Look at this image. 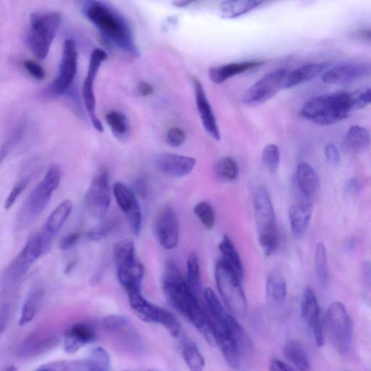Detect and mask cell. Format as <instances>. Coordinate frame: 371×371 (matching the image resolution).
Segmentation results:
<instances>
[{
	"mask_svg": "<svg viewBox=\"0 0 371 371\" xmlns=\"http://www.w3.org/2000/svg\"><path fill=\"white\" fill-rule=\"evenodd\" d=\"M163 289L166 299L173 308L184 316L208 344L215 346L216 342L211 317L202 309L196 293L172 262L165 267Z\"/></svg>",
	"mask_w": 371,
	"mask_h": 371,
	"instance_id": "obj_1",
	"label": "cell"
},
{
	"mask_svg": "<svg viewBox=\"0 0 371 371\" xmlns=\"http://www.w3.org/2000/svg\"><path fill=\"white\" fill-rule=\"evenodd\" d=\"M359 94L360 92L337 93L313 97L303 106L301 117L321 125L339 123L347 119L352 110L365 107Z\"/></svg>",
	"mask_w": 371,
	"mask_h": 371,
	"instance_id": "obj_2",
	"label": "cell"
},
{
	"mask_svg": "<svg viewBox=\"0 0 371 371\" xmlns=\"http://www.w3.org/2000/svg\"><path fill=\"white\" fill-rule=\"evenodd\" d=\"M86 12L105 39L128 53L138 54L130 25L119 12L101 2L89 4Z\"/></svg>",
	"mask_w": 371,
	"mask_h": 371,
	"instance_id": "obj_3",
	"label": "cell"
},
{
	"mask_svg": "<svg viewBox=\"0 0 371 371\" xmlns=\"http://www.w3.org/2000/svg\"><path fill=\"white\" fill-rule=\"evenodd\" d=\"M61 176L60 166L51 165L43 180L32 191L23 204L18 217L21 226L31 225L42 215L59 187Z\"/></svg>",
	"mask_w": 371,
	"mask_h": 371,
	"instance_id": "obj_4",
	"label": "cell"
},
{
	"mask_svg": "<svg viewBox=\"0 0 371 371\" xmlns=\"http://www.w3.org/2000/svg\"><path fill=\"white\" fill-rule=\"evenodd\" d=\"M253 209L260 246L266 255H271L278 244L276 217L270 193L263 186L255 191Z\"/></svg>",
	"mask_w": 371,
	"mask_h": 371,
	"instance_id": "obj_5",
	"label": "cell"
},
{
	"mask_svg": "<svg viewBox=\"0 0 371 371\" xmlns=\"http://www.w3.org/2000/svg\"><path fill=\"white\" fill-rule=\"evenodd\" d=\"M117 277L128 294L142 289L145 268L137 258L134 243L131 239H123L113 248Z\"/></svg>",
	"mask_w": 371,
	"mask_h": 371,
	"instance_id": "obj_6",
	"label": "cell"
},
{
	"mask_svg": "<svg viewBox=\"0 0 371 371\" xmlns=\"http://www.w3.org/2000/svg\"><path fill=\"white\" fill-rule=\"evenodd\" d=\"M62 18L58 12H36L30 16L27 43L33 55L45 60L60 27Z\"/></svg>",
	"mask_w": 371,
	"mask_h": 371,
	"instance_id": "obj_7",
	"label": "cell"
},
{
	"mask_svg": "<svg viewBox=\"0 0 371 371\" xmlns=\"http://www.w3.org/2000/svg\"><path fill=\"white\" fill-rule=\"evenodd\" d=\"M215 277L217 287L228 309L239 317L246 315L248 303L241 279L221 260L216 265Z\"/></svg>",
	"mask_w": 371,
	"mask_h": 371,
	"instance_id": "obj_8",
	"label": "cell"
},
{
	"mask_svg": "<svg viewBox=\"0 0 371 371\" xmlns=\"http://www.w3.org/2000/svg\"><path fill=\"white\" fill-rule=\"evenodd\" d=\"M78 58L75 43L71 39L67 40L63 45L58 75L52 83L43 89L42 97L56 99L68 93L77 73Z\"/></svg>",
	"mask_w": 371,
	"mask_h": 371,
	"instance_id": "obj_9",
	"label": "cell"
},
{
	"mask_svg": "<svg viewBox=\"0 0 371 371\" xmlns=\"http://www.w3.org/2000/svg\"><path fill=\"white\" fill-rule=\"evenodd\" d=\"M128 296L132 310L142 321L163 326L173 337L180 335L181 324L171 313L149 302L142 291Z\"/></svg>",
	"mask_w": 371,
	"mask_h": 371,
	"instance_id": "obj_10",
	"label": "cell"
},
{
	"mask_svg": "<svg viewBox=\"0 0 371 371\" xmlns=\"http://www.w3.org/2000/svg\"><path fill=\"white\" fill-rule=\"evenodd\" d=\"M108 335L128 353L139 355L144 351V342L130 320L119 315H109L104 319Z\"/></svg>",
	"mask_w": 371,
	"mask_h": 371,
	"instance_id": "obj_11",
	"label": "cell"
},
{
	"mask_svg": "<svg viewBox=\"0 0 371 371\" xmlns=\"http://www.w3.org/2000/svg\"><path fill=\"white\" fill-rule=\"evenodd\" d=\"M45 252L40 234L34 235L16 257L5 268L3 275V283L7 286L17 283Z\"/></svg>",
	"mask_w": 371,
	"mask_h": 371,
	"instance_id": "obj_12",
	"label": "cell"
},
{
	"mask_svg": "<svg viewBox=\"0 0 371 371\" xmlns=\"http://www.w3.org/2000/svg\"><path fill=\"white\" fill-rule=\"evenodd\" d=\"M288 74V71L284 69L266 74L247 89L242 97L243 102L250 106L265 104L285 88Z\"/></svg>",
	"mask_w": 371,
	"mask_h": 371,
	"instance_id": "obj_13",
	"label": "cell"
},
{
	"mask_svg": "<svg viewBox=\"0 0 371 371\" xmlns=\"http://www.w3.org/2000/svg\"><path fill=\"white\" fill-rule=\"evenodd\" d=\"M107 58L108 55L104 49L97 48L93 51L82 88L84 104L88 117L95 129L101 133L104 132V127L97 116L95 83L101 63Z\"/></svg>",
	"mask_w": 371,
	"mask_h": 371,
	"instance_id": "obj_14",
	"label": "cell"
},
{
	"mask_svg": "<svg viewBox=\"0 0 371 371\" xmlns=\"http://www.w3.org/2000/svg\"><path fill=\"white\" fill-rule=\"evenodd\" d=\"M326 320L336 346L342 352H346L353 337L352 323L346 308L339 302L332 303L327 311Z\"/></svg>",
	"mask_w": 371,
	"mask_h": 371,
	"instance_id": "obj_15",
	"label": "cell"
},
{
	"mask_svg": "<svg viewBox=\"0 0 371 371\" xmlns=\"http://www.w3.org/2000/svg\"><path fill=\"white\" fill-rule=\"evenodd\" d=\"M111 202L108 171L102 168L95 176L85 196L87 211L97 219L104 217Z\"/></svg>",
	"mask_w": 371,
	"mask_h": 371,
	"instance_id": "obj_16",
	"label": "cell"
},
{
	"mask_svg": "<svg viewBox=\"0 0 371 371\" xmlns=\"http://www.w3.org/2000/svg\"><path fill=\"white\" fill-rule=\"evenodd\" d=\"M113 195L121 211L129 222L133 232L138 235L143 224V213L134 191L122 182L113 186Z\"/></svg>",
	"mask_w": 371,
	"mask_h": 371,
	"instance_id": "obj_17",
	"label": "cell"
},
{
	"mask_svg": "<svg viewBox=\"0 0 371 371\" xmlns=\"http://www.w3.org/2000/svg\"><path fill=\"white\" fill-rule=\"evenodd\" d=\"M60 341V337L54 332L38 331L17 344L14 349V353L22 359H28L53 349Z\"/></svg>",
	"mask_w": 371,
	"mask_h": 371,
	"instance_id": "obj_18",
	"label": "cell"
},
{
	"mask_svg": "<svg viewBox=\"0 0 371 371\" xmlns=\"http://www.w3.org/2000/svg\"><path fill=\"white\" fill-rule=\"evenodd\" d=\"M301 313L303 321L313 332L318 346L322 347L324 344L323 318L316 294L311 287H307L304 291Z\"/></svg>",
	"mask_w": 371,
	"mask_h": 371,
	"instance_id": "obj_19",
	"label": "cell"
},
{
	"mask_svg": "<svg viewBox=\"0 0 371 371\" xmlns=\"http://www.w3.org/2000/svg\"><path fill=\"white\" fill-rule=\"evenodd\" d=\"M155 232L160 246L166 250H173L179 240V224L174 210L170 206L162 208L155 221Z\"/></svg>",
	"mask_w": 371,
	"mask_h": 371,
	"instance_id": "obj_20",
	"label": "cell"
},
{
	"mask_svg": "<svg viewBox=\"0 0 371 371\" xmlns=\"http://www.w3.org/2000/svg\"><path fill=\"white\" fill-rule=\"evenodd\" d=\"M155 164L157 169L165 175L182 178L193 172L195 168L196 159L165 152L161 153L156 158Z\"/></svg>",
	"mask_w": 371,
	"mask_h": 371,
	"instance_id": "obj_21",
	"label": "cell"
},
{
	"mask_svg": "<svg viewBox=\"0 0 371 371\" xmlns=\"http://www.w3.org/2000/svg\"><path fill=\"white\" fill-rule=\"evenodd\" d=\"M371 72V67L366 63L342 64L328 70L322 80L327 84H346L359 80Z\"/></svg>",
	"mask_w": 371,
	"mask_h": 371,
	"instance_id": "obj_22",
	"label": "cell"
},
{
	"mask_svg": "<svg viewBox=\"0 0 371 371\" xmlns=\"http://www.w3.org/2000/svg\"><path fill=\"white\" fill-rule=\"evenodd\" d=\"M195 94L196 106L204 130L215 141H220L222 136L213 108L210 104L202 83L195 77L191 79Z\"/></svg>",
	"mask_w": 371,
	"mask_h": 371,
	"instance_id": "obj_23",
	"label": "cell"
},
{
	"mask_svg": "<svg viewBox=\"0 0 371 371\" xmlns=\"http://www.w3.org/2000/svg\"><path fill=\"white\" fill-rule=\"evenodd\" d=\"M97 338L95 327L87 322H79L69 326L64 335L63 350L72 355L93 342Z\"/></svg>",
	"mask_w": 371,
	"mask_h": 371,
	"instance_id": "obj_24",
	"label": "cell"
},
{
	"mask_svg": "<svg viewBox=\"0 0 371 371\" xmlns=\"http://www.w3.org/2000/svg\"><path fill=\"white\" fill-rule=\"evenodd\" d=\"M73 207L71 200H64L49 215L43 232L40 233L45 252L52 246L54 239L68 220Z\"/></svg>",
	"mask_w": 371,
	"mask_h": 371,
	"instance_id": "obj_25",
	"label": "cell"
},
{
	"mask_svg": "<svg viewBox=\"0 0 371 371\" xmlns=\"http://www.w3.org/2000/svg\"><path fill=\"white\" fill-rule=\"evenodd\" d=\"M313 211V200L298 195V199L289 208V217L292 233L302 236L308 230Z\"/></svg>",
	"mask_w": 371,
	"mask_h": 371,
	"instance_id": "obj_26",
	"label": "cell"
},
{
	"mask_svg": "<svg viewBox=\"0 0 371 371\" xmlns=\"http://www.w3.org/2000/svg\"><path fill=\"white\" fill-rule=\"evenodd\" d=\"M296 183L298 196L313 200L319 189L320 181L316 171L310 164L302 163L298 165Z\"/></svg>",
	"mask_w": 371,
	"mask_h": 371,
	"instance_id": "obj_27",
	"label": "cell"
},
{
	"mask_svg": "<svg viewBox=\"0 0 371 371\" xmlns=\"http://www.w3.org/2000/svg\"><path fill=\"white\" fill-rule=\"evenodd\" d=\"M263 64V62L261 61L230 63L227 65L211 68L208 75L213 82L221 84L235 75L260 67Z\"/></svg>",
	"mask_w": 371,
	"mask_h": 371,
	"instance_id": "obj_28",
	"label": "cell"
},
{
	"mask_svg": "<svg viewBox=\"0 0 371 371\" xmlns=\"http://www.w3.org/2000/svg\"><path fill=\"white\" fill-rule=\"evenodd\" d=\"M287 284L278 267L268 275L266 280V296L268 302L274 307L284 304L287 298Z\"/></svg>",
	"mask_w": 371,
	"mask_h": 371,
	"instance_id": "obj_29",
	"label": "cell"
},
{
	"mask_svg": "<svg viewBox=\"0 0 371 371\" xmlns=\"http://www.w3.org/2000/svg\"><path fill=\"white\" fill-rule=\"evenodd\" d=\"M328 66V64L326 62L307 64V65L289 73L285 82V88L297 86L314 80L320 74L325 72Z\"/></svg>",
	"mask_w": 371,
	"mask_h": 371,
	"instance_id": "obj_30",
	"label": "cell"
},
{
	"mask_svg": "<svg viewBox=\"0 0 371 371\" xmlns=\"http://www.w3.org/2000/svg\"><path fill=\"white\" fill-rule=\"evenodd\" d=\"M45 298V290L40 287H34L25 298L21 311L19 325L24 326L30 324L40 311Z\"/></svg>",
	"mask_w": 371,
	"mask_h": 371,
	"instance_id": "obj_31",
	"label": "cell"
},
{
	"mask_svg": "<svg viewBox=\"0 0 371 371\" xmlns=\"http://www.w3.org/2000/svg\"><path fill=\"white\" fill-rule=\"evenodd\" d=\"M265 0H226L221 7L224 19H234L244 16L257 8Z\"/></svg>",
	"mask_w": 371,
	"mask_h": 371,
	"instance_id": "obj_32",
	"label": "cell"
},
{
	"mask_svg": "<svg viewBox=\"0 0 371 371\" xmlns=\"http://www.w3.org/2000/svg\"><path fill=\"white\" fill-rule=\"evenodd\" d=\"M219 250L222 254L221 261L242 280L244 277L242 263L232 241L228 236H224L219 244Z\"/></svg>",
	"mask_w": 371,
	"mask_h": 371,
	"instance_id": "obj_33",
	"label": "cell"
},
{
	"mask_svg": "<svg viewBox=\"0 0 371 371\" xmlns=\"http://www.w3.org/2000/svg\"><path fill=\"white\" fill-rule=\"evenodd\" d=\"M287 360L300 370L311 368L310 358L303 345L300 342L291 340L287 342L285 350Z\"/></svg>",
	"mask_w": 371,
	"mask_h": 371,
	"instance_id": "obj_34",
	"label": "cell"
},
{
	"mask_svg": "<svg viewBox=\"0 0 371 371\" xmlns=\"http://www.w3.org/2000/svg\"><path fill=\"white\" fill-rule=\"evenodd\" d=\"M345 143L352 152H359L368 148L370 144V135L365 128L355 125L350 128Z\"/></svg>",
	"mask_w": 371,
	"mask_h": 371,
	"instance_id": "obj_35",
	"label": "cell"
},
{
	"mask_svg": "<svg viewBox=\"0 0 371 371\" xmlns=\"http://www.w3.org/2000/svg\"><path fill=\"white\" fill-rule=\"evenodd\" d=\"M106 121L110 128L112 134L119 140L123 141L129 136L130 124L125 115L118 110H111L106 114Z\"/></svg>",
	"mask_w": 371,
	"mask_h": 371,
	"instance_id": "obj_36",
	"label": "cell"
},
{
	"mask_svg": "<svg viewBox=\"0 0 371 371\" xmlns=\"http://www.w3.org/2000/svg\"><path fill=\"white\" fill-rule=\"evenodd\" d=\"M182 353L185 363L191 370H202L204 368V357L196 343L188 338L182 342Z\"/></svg>",
	"mask_w": 371,
	"mask_h": 371,
	"instance_id": "obj_37",
	"label": "cell"
},
{
	"mask_svg": "<svg viewBox=\"0 0 371 371\" xmlns=\"http://www.w3.org/2000/svg\"><path fill=\"white\" fill-rule=\"evenodd\" d=\"M214 172L219 181L222 182H232L239 176V165L233 158L224 157L216 162Z\"/></svg>",
	"mask_w": 371,
	"mask_h": 371,
	"instance_id": "obj_38",
	"label": "cell"
},
{
	"mask_svg": "<svg viewBox=\"0 0 371 371\" xmlns=\"http://www.w3.org/2000/svg\"><path fill=\"white\" fill-rule=\"evenodd\" d=\"M315 267L318 284L322 287H326L328 284L329 274L328 268L327 252L324 243L317 245L315 257Z\"/></svg>",
	"mask_w": 371,
	"mask_h": 371,
	"instance_id": "obj_39",
	"label": "cell"
},
{
	"mask_svg": "<svg viewBox=\"0 0 371 371\" xmlns=\"http://www.w3.org/2000/svg\"><path fill=\"white\" fill-rule=\"evenodd\" d=\"M88 370L106 371L110 369V357L101 347L95 348L85 358Z\"/></svg>",
	"mask_w": 371,
	"mask_h": 371,
	"instance_id": "obj_40",
	"label": "cell"
},
{
	"mask_svg": "<svg viewBox=\"0 0 371 371\" xmlns=\"http://www.w3.org/2000/svg\"><path fill=\"white\" fill-rule=\"evenodd\" d=\"M37 370L83 371L88 370L86 359L58 361L49 362L40 366Z\"/></svg>",
	"mask_w": 371,
	"mask_h": 371,
	"instance_id": "obj_41",
	"label": "cell"
},
{
	"mask_svg": "<svg viewBox=\"0 0 371 371\" xmlns=\"http://www.w3.org/2000/svg\"><path fill=\"white\" fill-rule=\"evenodd\" d=\"M187 280L191 289L197 294L200 288V265L198 255L191 252L188 258Z\"/></svg>",
	"mask_w": 371,
	"mask_h": 371,
	"instance_id": "obj_42",
	"label": "cell"
},
{
	"mask_svg": "<svg viewBox=\"0 0 371 371\" xmlns=\"http://www.w3.org/2000/svg\"><path fill=\"white\" fill-rule=\"evenodd\" d=\"M25 121H20L14 128L1 148V163L9 155V153L15 148L22 140L25 132Z\"/></svg>",
	"mask_w": 371,
	"mask_h": 371,
	"instance_id": "obj_43",
	"label": "cell"
},
{
	"mask_svg": "<svg viewBox=\"0 0 371 371\" xmlns=\"http://www.w3.org/2000/svg\"><path fill=\"white\" fill-rule=\"evenodd\" d=\"M262 160L268 171L276 173L278 171L280 162L278 147L274 144L266 145L263 150Z\"/></svg>",
	"mask_w": 371,
	"mask_h": 371,
	"instance_id": "obj_44",
	"label": "cell"
},
{
	"mask_svg": "<svg viewBox=\"0 0 371 371\" xmlns=\"http://www.w3.org/2000/svg\"><path fill=\"white\" fill-rule=\"evenodd\" d=\"M194 213L202 225L208 230L213 228L215 224V214L211 204L202 201L196 204Z\"/></svg>",
	"mask_w": 371,
	"mask_h": 371,
	"instance_id": "obj_45",
	"label": "cell"
},
{
	"mask_svg": "<svg viewBox=\"0 0 371 371\" xmlns=\"http://www.w3.org/2000/svg\"><path fill=\"white\" fill-rule=\"evenodd\" d=\"M31 178V176H25L21 178L14 185V187H12L5 202V210H10L12 206H14V204L18 198L29 184Z\"/></svg>",
	"mask_w": 371,
	"mask_h": 371,
	"instance_id": "obj_46",
	"label": "cell"
},
{
	"mask_svg": "<svg viewBox=\"0 0 371 371\" xmlns=\"http://www.w3.org/2000/svg\"><path fill=\"white\" fill-rule=\"evenodd\" d=\"M187 139L185 132L178 127H173L170 129L166 136L168 144L173 147L182 146Z\"/></svg>",
	"mask_w": 371,
	"mask_h": 371,
	"instance_id": "obj_47",
	"label": "cell"
},
{
	"mask_svg": "<svg viewBox=\"0 0 371 371\" xmlns=\"http://www.w3.org/2000/svg\"><path fill=\"white\" fill-rule=\"evenodd\" d=\"M112 227L113 225L110 223L101 224L89 230L86 234V237L89 240L93 241H100L108 237Z\"/></svg>",
	"mask_w": 371,
	"mask_h": 371,
	"instance_id": "obj_48",
	"label": "cell"
},
{
	"mask_svg": "<svg viewBox=\"0 0 371 371\" xmlns=\"http://www.w3.org/2000/svg\"><path fill=\"white\" fill-rule=\"evenodd\" d=\"M24 67L34 80L38 81L45 80L46 73L39 63L33 60H25L24 62Z\"/></svg>",
	"mask_w": 371,
	"mask_h": 371,
	"instance_id": "obj_49",
	"label": "cell"
},
{
	"mask_svg": "<svg viewBox=\"0 0 371 371\" xmlns=\"http://www.w3.org/2000/svg\"><path fill=\"white\" fill-rule=\"evenodd\" d=\"M324 153L326 160L330 165H338L340 164V152L335 145H327L325 147Z\"/></svg>",
	"mask_w": 371,
	"mask_h": 371,
	"instance_id": "obj_50",
	"label": "cell"
},
{
	"mask_svg": "<svg viewBox=\"0 0 371 371\" xmlns=\"http://www.w3.org/2000/svg\"><path fill=\"white\" fill-rule=\"evenodd\" d=\"M82 237L80 232H73L63 237L60 242V248L62 250H68L72 248Z\"/></svg>",
	"mask_w": 371,
	"mask_h": 371,
	"instance_id": "obj_51",
	"label": "cell"
},
{
	"mask_svg": "<svg viewBox=\"0 0 371 371\" xmlns=\"http://www.w3.org/2000/svg\"><path fill=\"white\" fill-rule=\"evenodd\" d=\"M135 189L140 196L147 198L149 191L147 179L144 176L138 178L135 183Z\"/></svg>",
	"mask_w": 371,
	"mask_h": 371,
	"instance_id": "obj_52",
	"label": "cell"
},
{
	"mask_svg": "<svg viewBox=\"0 0 371 371\" xmlns=\"http://www.w3.org/2000/svg\"><path fill=\"white\" fill-rule=\"evenodd\" d=\"M136 91L142 97H148L154 93V88L146 82H141L137 84Z\"/></svg>",
	"mask_w": 371,
	"mask_h": 371,
	"instance_id": "obj_53",
	"label": "cell"
},
{
	"mask_svg": "<svg viewBox=\"0 0 371 371\" xmlns=\"http://www.w3.org/2000/svg\"><path fill=\"white\" fill-rule=\"evenodd\" d=\"M270 369L271 370H284V371H288V370H294L296 368L291 367L289 364L285 363L283 361H280L278 359H276V358H274V359H272L270 364Z\"/></svg>",
	"mask_w": 371,
	"mask_h": 371,
	"instance_id": "obj_54",
	"label": "cell"
},
{
	"mask_svg": "<svg viewBox=\"0 0 371 371\" xmlns=\"http://www.w3.org/2000/svg\"><path fill=\"white\" fill-rule=\"evenodd\" d=\"M10 315V306L8 304H5L2 305L1 309V321H0V324H1V335L3 334V332L5 331L8 321Z\"/></svg>",
	"mask_w": 371,
	"mask_h": 371,
	"instance_id": "obj_55",
	"label": "cell"
},
{
	"mask_svg": "<svg viewBox=\"0 0 371 371\" xmlns=\"http://www.w3.org/2000/svg\"><path fill=\"white\" fill-rule=\"evenodd\" d=\"M347 189L352 194L357 193L361 189V184L357 179L353 178L348 182Z\"/></svg>",
	"mask_w": 371,
	"mask_h": 371,
	"instance_id": "obj_56",
	"label": "cell"
},
{
	"mask_svg": "<svg viewBox=\"0 0 371 371\" xmlns=\"http://www.w3.org/2000/svg\"><path fill=\"white\" fill-rule=\"evenodd\" d=\"M359 97L365 107L368 104H371V88L360 93Z\"/></svg>",
	"mask_w": 371,
	"mask_h": 371,
	"instance_id": "obj_57",
	"label": "cell"
},
{
	"mask_svg": "<svg viewBox=\"0 0 371 371\" xmlns=\"http://www.w3.org/2000/svg\"><path fill=\"white\" fill-rule=\"evenodd\" d=\"M363 270L366 280L371 283V264L368 262L366 263L363 267Z\"/></svg>",
	"mask_w": 371,
	"mask_h": 371,
	"instance_id": "obj_58",
	"label": "cell"
},
{
	"mask_svg": "<svg viewBox=\"0 0 371 371\" xmlns=\"http://www.w3.org/2000/svg\"><path fill=\"white\" fill-rule=\"evenodd\" d=\"M358 35L371 42V29H365L358 32Z\"/></svg>",
	"mask_w": 371,
	"mask_h": 371,
	"instance_id": "obj_59",
	"label": "cell"
}]
</instances>
